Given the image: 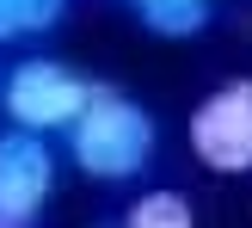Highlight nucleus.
<instances>
[{"label":"nucleus","instance_id":"f257e3e1","mask_svg":"<svg viewBox=\"0 0 252 228\" xmlns=\"http://www.w3.org/2000/svg\"><path fill=\"white\" fill-rule=\"evenodd\" d=\"M62 136H68L74 167H80L86 179H98V185L135 179V173L154 160V148H160L154 111H148L135 93H123V86H93L86 105H80V117H74Z\"/></svg>","mask_w":252,"mask_h":228},{"label":"nucleus","instance_id":"0eeeda50","mask_svg":"<svg viewBox=\"0 0 252 228\" xmlns=\"http://www.w3.org/2000/svg\"><path fill=\"white\" fill-rule=\"evenodd\" d=\"M123 228H197V216H191V197L166 185V191H142L135 197Z\"/></svg>","mask_w":252,"mask_h":228},{"label":"nucleus","instance_id":"f03ea898","mask_svg":"<svg viewBox=\"0 0 252 228\" xmlns=\"http://www.w3.org/2000/svg\"><path fill=\"white\" fill-rule=\"evenodd\" d=\"M86 93H93V80L74 74L68 62H56V56H25V62H12L6 80H0V111H6L12 130L56 136V130H68V123L80 117Z\"/></svg>","mask_w":252,"mask_h":228},{"label":"nucleus","instance_id":"7ed1b4c3","mask_svg":"<svg viewBox=\"0 0 252 228\" xmlns=\"http://www.w3.org/2000/svg\"><path fill=\"white\" fill-rule=\"evenodd\" d=\"M185 136H191L197 167L221 173V179L252 173V80H221L216 93H203Z\"/></svg>","mask_w":252,"mask_h":228},{"label":"nucleus","instance_id":"39448f33","mask_svg":"<svg viewBox=\"0 0 252 228\" xmlns=\"http://www.w3.org/2000/svg\"><path fill=\"white\" fill-rule=\"evenodd\" d=\"M129 6H135V19H142V31L166 37V43H185V37L209 31L216 0H129Z\"/></svg>","mask_w":252,"mask_h":228},{"label":"nucleus","instance_id":"20e7f679","mask_svg":"<svg viewBox=\"0 0 252 228\" xmlns=\"http://www.w3.org/2000/svg\"><path fill=\"white\" fill-rule=\"evenodd\" d=\"M56 197V154L31 130H0V228H37Z\"/></svg>","mask_w":252,"mask_h":228},{"label":"nucleus","instance_id":"423d86ee","mask_svg":"<svg viewBox=\"0 0 252 228\" xmlns=\"http://www.w3.org/2000/svg\"><path fill=\"white\" fill-rule=\"evenodd\" d=\"M68 19V0H0V43H31Z\"/></svg>","mask_w":252,"mask_h":228}]
</instances>
